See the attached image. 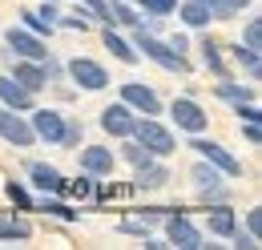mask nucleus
I'll return each mask as SVG.
<instances>
[{"label": "nucleus", "instance_id": "nucleus-20", "mask_svg": "<svg viewBox=\"0 0 262 250\" xmlns=\"http://www.w3.org/2000/svg\"><path fill=\"white\" fill-rule=\"evenodd\" d=\"M0 238H8V242H29V238H33V226L20 222L16 214H12V218H0Z\"/></svg>", "mask_w": 262, "mask_h": 250}, {"label": "nucleus", "instance_id": "nucleus-7", "mask_svg": "<svg viewBox=\"0 0 262 250\" xmlns=\"http://www.w3.org/2000/svg\"><path fill=\"white\" fill-rule=\"evenodd\" d=\"M169 117L178 121V129H186V133H206V125H210V113L198 105L194 97H178V101L169 105Z\"/></svg>", "mask_w": 262, "mask_h": 250}, {"label": "nucleus", "instance_id": "nucleus-27", "mask_svg": "<svg viewBox=\"0 0 262 250\" xmlns=\"http://www.w3.org/2000/svg\"><path fill=\"white\" fill-rule=\"evenodd\" d=\"M20 20H25V29L36 32V36H45V32H53V29H57V25H53V20H45L40 12H20Z\"/></svg>", "mask_w": 262, "mask_h": 250}, {"label": "nucleus", "instance_id": "nucleus-2", "mask_svg": "<svg viewBox=\"0 0 262 250\" xmlns=\"http://www.w3.org/2000/svg\"><path fill=\"white\" fill-rule=\"evenodd\" d=\"M133 49H141L149 61H158L162 69H169V73H190V65H186V57L173 49V45H165V40H158L154 32H145L141 25H137V32H133Z\"/></svg>", "mask_w": 262, "mask_h": 250}, {"label": "nucleus", "instance_id": "nucleus-14", "mask_svg": "<svg viewBox=\"0 0 262 250\" xmlns=\"http://www.w3.org/2000/svg\"><path fill=\"white\" fill-rule=\"evenodd\" d=\"M29 182H33L36 190H45V194H61V186H65L61 170L49 165V161H29Z\"/></svg>", "mask_w": 262, "mask_h": 250}, {"label": "nucleus", "instance_id": "nucleus-30", "mask_svg": "<svg viewBox=\"0 0 262 250\" xmlns=\"http://www.w3.org/2000/svg\"><path fill=\"white\" fill-rule=\"evenodd\" d=\"M137 4H141L149 16H169V12L178 8V0H137Z\"/></svg>", "mask_w": 262, "mask_h": 250}, {"label": "nucleus", "instance_id": "nucleus-21", "mask_svg": "<svg viewBox=\"0 0 262 250\" xmlns=\"http://www.w3.org/2000/svg\"><path fill=\"white\" fill-rule=\"evenodd\" d=\"M218 97L222 101H254V89L250 85H238V81H230V77H218Z\"/></svg>", "mask_w": 262, "mask_h": 250}, {"label": "nucleus", "instance_id": "nucleus-37", "mask_svg": "<svg viewBox=\"0 0 262 250\" xmlns=\"http://www.w3.org/2000/svg\"><path fill=\"white\" fill-rule=\"evenodd\" d=\"M246 226H250V234H254V238L262 234V210H258V206H254V210L246 214Z\"/></svg>", "mask_w": 262, "mask_h": 250}, {"label": "nucleus", "instance_id": "nucleus-39", "mask_svg": "<svg viewBox=\"0 0 262 250\" xmlns=\"http://www.w3.org/2000/svg\"><path fill=\"white\" fill-rule=\"evenodd\" d=\"M230 238H234V246H246V250L258 246V238H254V234H230Z\"/></svg>", "mask_w": 262, "mask_h": 250}, {"label": "nucleus", "instance_id": "nucleus-36", "mask_svg": "<svg viewBox=\"0 0 262 250\" xmlns=\"http://www.w3.org/2000/svg\"><path fill=\"white\" fill-rule=\"evenodd\" d=\"M81 4H85V8L93 12V16H101V20H109V4H105V0H81Z\"/></svg>", "mask_w": 262, "mask_h": 250}, {"label": "nucleus", "instance_id": "nucleus-28", "mask_svg": "<svg viewBox=\"0 0 262 250\" xmlns=\"http://www.w3.org/2000/svg\"><path fill=\"white\" fill-rule=\"evenodd\" d=\"M121 157L129 161L133 170H137V165H145V161H154V154H145V150H141L137 141H129V145H121Z\"/></svg>", "mask_w": 262, "mask_h": 250}, {"label": "nucleus", "instance_id": "nucleus-23", "mask_svg": "<svg viewBox=\"0 0 262 250\" xmlns=\"http://www.w3.org/2000/svg\"><path fill=\"white\" fill-rule=\"evenodd\" d=\"M190 178H194L198 190H210V186H218V182H222V170H214V165L202 157V161L194 165V174H190Z\"/></svg>", "mask_w": 262, "mask_h": 250}, {"label": "nucleus", "instance_id": "nucleus-29", "mask_svg": "<svg viewBox=\"0 0 262 250\" xmlns=\"http://www.w3.org/2000/svg\"><path fill=\"white\" fill-rule=\"evenodd\" d=\"M109 20H121V25H133V29L141 25V16L133 12L129 4H113V8H109Z\"/></svg>", "mask_w": 262, "mask_h": 250}, {"label": "nucleus", "instance_id": "nucleus-11", "mask_svg": "<svg viewBox=\"0 0 262 250\" xmlns=\"http://www.w3.org/2000/svg\"><path fill=\"white\" fill-rule=\"evenodd\" d=\"M165 230H169V242H173L178 250H198V246H206V242H202V230H198L186 214H173V218L165 222Z\"/></svg>", "mask_w": 262, "mask_h": 250}, {"label": "nucleus", "instance_id": "nucleus-32", "mask_svg": "<svg viewBox=\"0 0 262 250\" xmlns=\"http://www.w3.org/2000/svg\"><path fill=\"white\" fill-rule=\"evenodd\" d=\"M45 214H53V218H65V222H73V218H77V214L69 210L65 202H49V198H45Z\"/></svg>", "mask_w": 262, "mask_h": 250}, {"label": "nucleus", "instance_id": "nucleus-3", "mask_svg": "<svg viewBox=\"0 0 262 250\" xmlns=\"http://www.w3.org/2000/svg\"><path fill=\"white\" fill-rule=\"evenodd\" d=\"M190 150H194L198 157H206L214 170H222V178H242V161L230 154L226 145H218V141H210V137H202V133H194V141H190Z\"/></svg>", "mask_w": 262, "mask_h": 250}, {"label": "nucleus", "instance_id": "nucleus-31", "mask_svg": "<svg viewBox=\"0 0 262 250\" xmlns=\"http://www.w3.org/2000/svg\"><path fill=\"white\" fill-rule=\"evenodd\" d=\"M242 45H246V49H258V45H262V20H250V25H246Z\"/></svg>", "mask_w": 262, "mask_h": 250}, {"label": "nucleus", "instance_id": "nucleus-33", "mask_svg": "<svg viewBox=\"0 0 262 250\" xmlns=\"http://www.w3.org/2000/svg\"><path fill=\"white\" fill-rule=\"evenodd\" d=\"M234 113H238L242 121H258V117H262V113H258V105H254V101H238V105H234Z\"/></svg>", "mask_w": 262, "mask_h": 250}, {"label": "nucleus", "instance_id": "nucleus-8", "mask_svg": "<svg viewBox=\"0 0 262 250\" xmlns=\"http://www.w3.org/2000/svg\"><path fill=\"white\" fill-rule=\"evenodd\" d=\"M121 101L129 105L133 113H145V117H158L162 113V97L154 93L149 85H141V81H125L121 85Z\"/></svg>", "mask_w": 262, "mask_h": 250}, {"label": "nucleus", "instance_id": "nucleus-16", "mask_svg": "<svg viewBox=\"0 0 262 250\" xmlns=\"http://www.w3.org/2000/svg\"><path fill=\"white\" fill-rule=\"evenodd\" d=\"M169 182V170L158 165V161H145V165H137V174H133V190H162Z\"/></svg>", "mask_w": 262, "mask_h": 250}, {"label": "nucleus", "instance_id": "nucleus-35", "mask_svg": "<svg viewBox=\"0 0 262 250\" xmlns=\"http://www.w3.org/2000/svg\"><path fill=\"white\" fill-rule=\"evenodd\" d=\"M61 190H69V194H77V198H89V194H93V182H89V178H81V182H65Z\"/></svg>", "mask_w": 262, "mask_h": 250}, {"label": "nucleus", "instance_id": "nucleus-24", "mask_svg": "<svg viewBox=\"0 0 262 250\" xmlns=\"http://www.w3.org/2000/svg\"><path fill=\"white\" fill-rule=\"evenodd\" d=\"M198 49H202V61H206V69H210L214 77H226V61H222V53H218L214 40H202Z\"/></svg>", "mask_w": 262, "mask_h": 250}, {"label": "nucleus", "instance_id": "nucleus-5", "mask_svg": "<svg viewBox=\"0 0 262 250\" xmlns=\"http://www.w3.org/2000/svg\"><path fill=\"white\" fill-rule=\"evenodd\" d=\"M65 69H69V77L77 81V89H85V93H101V89L109 85V73H105V65L89 61V57H73Z\"/></svg>", "mask_w": 262, "mask_h": 250}, {"label": "nucleus", "instance_id": "nucleus-1", "mask_svg": "<svg viewBox=\"0 0 262 250\" xmlns=\"http://www.w3.org/2000/svg\"><path fill=\"white\" fill-rule=\"evenodd\" d=\"M129 137L145 150V154H154V157H169L173 150H178L173 133H169L158 117H141V121H133V133H129Z\"/></svg>", "mask_w": 262, "mask_h": 250}, {"label": "nucleus", "instance_id": "nucleus-25", "mask_svg": "<svg viewBox=\"0 0 262 250\" xmlns=\"http://www.w3.org/2000/svg\"><path fill=\"white\" fill-rule=\"evenodd\" d=\"M234 61H238V65H246V73H250L254 81L262 77V61H258V49H246V45H238V49H234Z\"/></svg>", "mask_w": 262, "mask_h": 250}, {"label": "nucleus", "instance_id": "nucleus-40", "mask_svg": "<svg viewBox=\"0 0 262 250\" xmlns=\"http://www.w3.org/2000/svg\"><path fill=\"white\" fill-rule=\"evenodd\" d=\"M53 4H57V0H53Z\"/></svg>", "mask_w": 262, "mask_h": 250}, {"label": "nucleus", "instance_id": "nucleus-6", "mask_svg": "<svg viewBox=\"0 0 262 250\" xmlns=\"http://www.w3.org/2000/svg\"><path fill=\"white\" fill-rule=\"evenodd\" d=\"M0 137H4L8 145H16V150H29V145H36L33 125L25 121L16 109H8V105H0Z\"/></svg>", "mask_w": 262, "mask_h": 250}, {"label": "nucleus", "instance_id": "nucleus-12", "mask_svg": "<svg viewBox=\"0 0 262 250\" xmlns=\"http://www.w3.org/2000/svg\"><path fill=\"white\" fill-rule=\"evenodd\" d=\"M113 165H117V157L109 145H89V150H81V170L89 174V178H105V174H113Z\"/></svg>", "mask_w": 262, "mask_h": 250}, {"label": "nucleus", "instance_id": "nucleus-9", "mask_svg": "<svg viewBox=\"0 0 262 250\" xmlns=\"http://www.w3.org/2000/svg\"><path fill=\"white\" fill-rule=\"evenodd\" d=\"M133 109L125 105V101H117V105H105L101 109V129L105 133H113V137H129L133 133Z\"/></svg>", "mask_w": 262, "mask_h": 250}, {"label": "nucleus", "instance_id": "nucleus-19", "mask_svg": "<svg viewBox=\"0 0 262 250\" xmlns=\"http://www.w3.org/2000/svg\"><path fill=\"white\" fill-rule=\"evenodd\" d=\"M182 20H186L190 29H206V25L214 20V16H210V4H206V0H186V4H182Z\"/></svg>", "mask_w": 262, "mask_h": 250}, {"label": "nucleus", "instance_id": "nucleus-26", "mask_svg": "<svg viewBox=\"0 0 262 250\" xmlns=\"http://www.w3.org/2000/svg\"><path fill=\"white\" fill-rule=\"evenodd\" d=\"M4 194H8V202L16 210H33V198H29V190L20 186V182H4Z\"/></svg>", "mask_w": 262, "mask_h": 250}, {"label": "nucleus", "instance_id": "nucleus-13", "mask_svg": "<svg viewBox=\"0 0 262 250\" xmlns=\"http://www.w3.org/2000/svg\"><path fill=\"white\" fill-rule=\"evenodd\" d=\"M33 97L36 93H29L16 77H0V101L8 105V109H16V113H29L33 109Z\"/></svg>", "mask_w": 262, "mask_h": 250}, {"label": "nucleus", "instance_id": "nucleus-34", "mask_svg": "<svg viewBox=\"0 0 262 250\" xmlns=\"http://www.w3.org/2000/svg\"><path fill=\"white\" fill-rule=\"evenodd\" d=\"M81 141V121H65V133H61V145H77Z\"/></svg>", "mask_w": 262, "mask_h": 250}, {"label": "nucleus", "instance_id": "nucleus-4", "mask_svg": "<svg viewBox=\"0 0 262 250\" xmlns=\"http://www.w3.org/2000/svg\"><path fill=\"white\" fill-rule=\"evenodd\" d=\"M4 40H8V53L20 57V61H45V57H49V45H45L36 32H29L25 25H20V29L12 25V29L4 32Z\"/></svg>", "mask_w": 262, "mask_h": 250}, {"label": "nucleus", "instance_id": "nucleus-10", "mask_svg": "<svg viewBox=\"0 0 262 250\" xmlns=\"http://www.w3.org/2000/svg\"><path fill=\"white\" fill-rule=\"evenodd\" d=\"M33 133L36 141H49V145H61V133H65V117L57 113V109H36L33 113Z\"/></svg>", "mask_w": 262, "mask_h": 250}, {"label": "nucleus", "instance_id": "nucleus-18", "mask_svg": "<svg viewBox=\"0 0 262 250\" xmlns=\"http://www.w3.org/2000/svg\"><path fill=\"white\" fill-rule=\"evenodd\" d=\"M234 226H238L234 210H230L226 202H218V206L210 210V234H222V238H230V234H234Z\"/></svg>", "mask_w": 262, "mask_h": 250}, {"label": "nucleus", "instance_id": "nucleus-38", "mask_svg": "<svg viewBox=\"0 0 262 250\" xmlns=\"http://www.w3.org/2000/svg\"><path fill=\"white\" fill-rule=\"evenodd\" d=\"M242 133H246V141H250V145H258V141H262V129H258V121H246V129H242Z\"/></svg>", "mask_w": 262, "mask_h": 250}, {"label": "nucleus", "instance_id": "nucleus-22", "mask_svg": "<svg viewBox=\"0 0 262 250\" xmlns=\"http://www.w3.org/2000/svg\"><path fill=\"white\" fill-rule=\"evenodd\" d=\"M206 4H210V16L214 20H230V16H242V8L250 0H206Z\"/></svg>", "mask_w": 262, "mask_h": 250}, {"label": "nucleus", "instance_id": "nucleus-17", "mask_svg": "<svg viewBox=\"0 0 262 250\" xmlns=\"http://www.w3.org/2000/svg\"><path fill=\"white\" fill-rule=\"evenodd\" d=\"M101 40H105V49H109L117 61H125V65H137V57H141V53L133 49L129 40H125V36H117L113 29H105V36H101Z\"/></svg>", "mask_w": 262, "mask_h": 250}, {"label": "nucleus", "instance_id": "nucleus-15", "mask_svg": "<svg viewBox=\"0 0 262 250\" xmlns=\"http://www.w3.org/2000/svg\"><path fill=\"white\" fill-rule=\"evenodd\" d=\"M12 65H16L12 77H16L29 93H40V89L49 85V73H45V65H40V61H12Z\"/></svg>", "mask_w": 262, "mask_h": 250}]
</instances>
